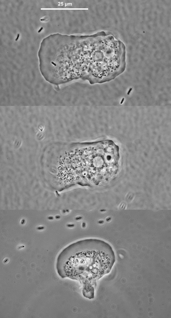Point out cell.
<instances>
[{
  "instance_id": "obj_2",
  "label": "cell",
  "mask_w": 171,
  "mask_h": 318,
  "mask_svg": "<svg viewBox=\"0 0 171 318\" xmlns=\"http://www.w3.org/2000/svg\"><path fill=\"white\" fill-rule=\"evenodd\" d=\"M85 240L70 244L59 255L56 269L62 278L80 282L83 296L94 297L97 281L110 271L115 261L113 250L101 240Z\"/></svg>"
},
{
  "instance_id": "obj_1",
  "label": "cell",
  "mask_w": 171,
  "mask_h": 318,
  "mask_svg": "<svg viewBox=\"0 0 171 318\" xmlns=\"http://www.w3.org/2000/svg\"><path fill=\"white\" fill-rule=\"evenodd\" d=\"M70 38L66 58L59 61L65 73L71 81L80 79L101 83L114 70L120 57L112 36L102 31Z\"/></svg>"
},
{
  "instance_id": "obj_3",
  "label": "cell",
  "mask_w": 171,
  "mask_h": 318,
  "mask_svg": "<svg viewBox=\"0 0 171 318\" xmlns=\"http://www.w3.org/2000/svg\"><path fill=\"white\" fill-rule=\"evenodd\" d=\"M71 175L75 186H101L106 160L99 141L72 142L69 150Z\"/></svg>"
}]
</instances>
